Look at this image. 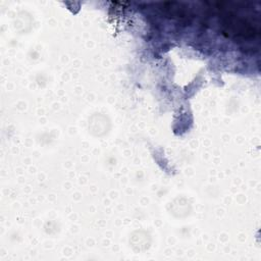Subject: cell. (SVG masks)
Returning a JSON list of instances; mask_svg holds the SVG:
<instances>
[{
    "label": "cell",
    "instance_id": "obj_1",
    "mask_svg": "<svg viewBox=\"0 0 261 261\" xmlns=\"http://www.w3.org/2000/svg\"><path fill=\"white\" fill-rule=\"evenodd\" d=\"M220 18L222 33L231 38L251 39L258 34V29L249 19L237 14L231 8L225 7L222 3L214 4V8Z\"/></svg>",
    "mask_w": 261,
    "mask_h": 261
}]
</instances>
